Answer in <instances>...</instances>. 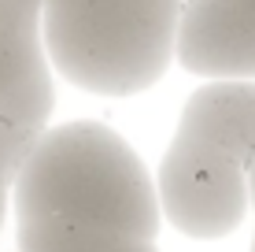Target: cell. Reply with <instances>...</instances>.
<instances>
[{"mask_svg":"<svg viewBox=\"0 0 255 252\" xmlns=\"http://www.w3.org/2000/svg\"><path fill=\"white\" fill-rule=\"evenodd\" d=\"M174 56L200 78H255V0H185Z\"/></svg>","mask_w":255,"mask_h":252,"instance_id":"5","label":"cell"},{"mask_svg":"<svg viewBox=\"0 0 255 252\" xmlns=\"http://www.w3.org/2000/svg\"><path fill=\"white\" fill-rule=\"evenodd\" d=\"M7 204H11V182L0 178V227H4V219H7Z\"/></svg>","mask_w":255,"mask_h":252,"instance_id":"7","label":"cell"},{"mask_svg":"<svg viewBox=\"0 0 255 252\" xmlns=\"http://www.w3.org/2000/svg\"><path fill=\"white\" fill-rule=\"evenodd\" d=\"M56 108L41 0H0V119L45 130Z\"/></svg>","mask_w":255,"mask_h":252,"instance_id":"4","label":"cell"},{"mask_svg":"<svg viewBox=\"0 0 255 252\" xmlns=\"http://www.w3.org/2000/svg\"><path fill=\"white\" fill-rule=\"evenodd\" d=\"M252 252H255V238H252Z\"/></svg>","mask_w":255,"mask_h":252,"instance_id":"9","label":"cell"},{"mask_svg":"<svg viewBox=\"0 0 255 252\" xmlns=\"http://www.w3.org/2000/svg\"><path fill=\"white\" fill-rule=\"evenodd\" d=\"M19 252H159L155 238L78 223H19Z\"/></svg>","mask_w":255,"mask_h":252,"instance_id":"6","label":"cell"},{"mask_svg":"<svg viewBox=\"0 0 255 252\" xmlns=\"http://www.w3.org/2000/svg\"><path fill=\"white\" fill-rule=\"evenodd\" d=\"M185 0H41V41L59 78L133 97L166 74Z\"/></svg>","mask_w":255,"mask_h":252,"instance_id":"3","label":"cell"},{"mask_svg":"<svg viewBox=\"0 0 255 252\" xmlns=\"http://www.w3.org/2000/svg\"><path fill=\"white\" fill-rule=\"evenodd\" d=\"M255 160V82L218 78L185 100L159 163V208L185 238L215 241L248 215V163Z\"/></svg>","mask_w":255,"mask_h":252,"instance_id":"2","label":"cell"},{"mask_svg":"<svg viewBox=\"0 0 255 252\" xmlns=\"http://www.w3.org/2000/svg\"><path fill=\"white\" fill-rule=\"evenodd\" d=\"M248 201L255 204V160L248 163Z\"/></svg>","mask_w":255,"mask_h":252,"instance_id":"8","label":"cell"},{"mask_svg":"<svg viewBox=\"0 0 255 252\" xmlns=\"http://www.w3.org/2000/svg\"><path fill=\"white\" fill-rule=\"evenodd\" d=\"M19 223H78L155 238V182L119 130L104 123L45 126L11 182Z\"/></svg>","mask_w":255,"mask_h":252,"instance_id":"1","label":"cell"}]
</instances>
